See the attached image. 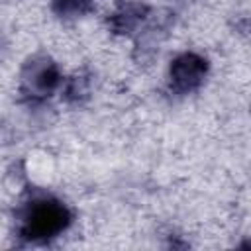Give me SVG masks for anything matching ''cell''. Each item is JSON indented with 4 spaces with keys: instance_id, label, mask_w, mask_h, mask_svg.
Segmentation results:
<instances>
[{
    "instance_id": "1",
    "label": "cell",
    "mask_w": 251,
    "mask_h": 251,
    "mask_svg": "<svg viewBox=\"0 0 251 251\" xmlns=\"http://www.w3.org/2000/svg\"><path fill=\"white\" fill-rule=\"evenodd\" d=\"M71 224L69 208L51 196L31 198L22 210L20 237L29 243H45L63 233Z\"/></svg>"
},
{
    "instance_id": "2",
    "label": "cell",
    "mask_w": 251,
    "mask_h": 251,
    "mask_svg": "<svg viewBox=\"0 0 251 251\" xmlns=\"http://www.w3.org/2000/svg\"><path fill=\"white\" fill-rule=\"evenodd\" d=\"M63 82L61 71L57 63L47 55H33L22 67L20 84L22 94L33 102H41L49 98Z\"/></svg>"
},
{
    "instance_id": "3",
    "label": "cell",
    "mask_w": 251,
    "mask_h": 251,
    "mask_svg": "<svg viewBox=\"0 0 251 251\" xmlns=\"http://www.w3.org/2000/svg\"><path fill=\"white\" fill-rule=\"evenodd\" d=\"M208 75V61L198 53H180L173 59L169 69V78L173 90L178 94H190L204 82Z\"/></svg>"
},
{
    "instance_id": "4",
    "label": "cell",
    "mask_w": 251,
    "mask_h": 251,
    "mask_svg": "<svg viewBox=\"0 0 251 251\" xmlns=\"http://www.w3.org/2000/svg\"><path fill=\"white\" fill-rule=\"evenodd\" d=\"M145 16H147V6L145 4L129 2V4L122 6L120 10H116L110 16V27L116 33H131L143 24Z\"/></svg>"
},
{
    "instance_id": "5",
    "label": "cell",
    "mask_w": 251,
    "mask_h": 251,
    "mask_svg": "<svg viewBox=\"0 0 251 251\" xmlns=\"http://www.w3.org/2000/svg\"><path fill=\"white\" fill-rule=\"evenodd\" d=\"M90 92V78L88 75L84 73H76L75 76H71L67 82H65V88H63V98L71 104H78L82 102Z\"/></svg>"
},
{
    "instance_id": "6",
    "label": "cell",
    "mask_w": 251,
    "mask_h": 251,
    "mask_svg": "<svg viewBox=\"0 0 251 251\" xmlns=\"http://www.w3.org/2000/svg\"><path fill=\"white\" fill-rule=\"evenodd\" d=\"M94 0H53V12L61 18H78L90 12Z\"/></svg>"
}]
</instances>
